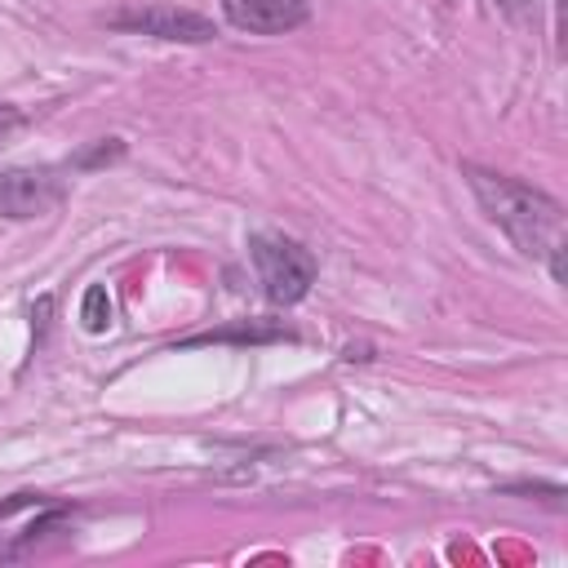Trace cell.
<instances>
[{
	"instance_id": "obj_13",
	"label": "cell",
	"mask_w": 568,
	"mask_h": 568,
	"mask_svg": "<svg viewBox=\"0 0 568 568\" xmlns=\"http://www.w3.org/2000/svg\"><path fill=\"white\" fill-rule=\"evenodd\" d=\"M444 4H448V9H453V4H462V0H444Z\"/></svg>"
},
{
	"instance_id": "obj_9",
	"label": "cell",
	"mask_w": 568,
	"mask_h": 568,
	"mask_svg": "<svg viewBox=\"0 0 568 568\" xmlns=\"http://www.w3.org/2000/svg\"><path fill=\"white\" fill-rule=\"evenodd\" d=\"M124 160V138H98L93 146H84L80 155H71V173H84V169H102V164H115Z\"/></svg>"
},
{
	"instance_id": "obj_4",
	"label": "cell",
	"mask_w": 568,
	"mask_h": 568,
	"mask_svg": "<svg viewBox=\"0 0 568 568\" xmlns=\"http://www.w3.org/2000/svg\"><path fill=\"white\" fill-rule=\"evenodd\" d=\"M111 31H129V36H151V40H173V44H209L217 40L213 18L182 9V4H133V9H115L106 18Z\"/></svg>"
},
{
	"instance_id": "obj_1",
	"label": "cell",
	"mask_w": 568,
	"mask_h": 568,
	"mask_svg": "<svg viewBox=\"0 0 568 568\" xmlns=\"http://www.w3.org/2000/svg\"><path fill=\"white\" fill-rule=\"evenodd\" d=\"M484 217L532 262H546L550 266V280L564 284V204L510 173H497V169H484V164H462Z\"/></svg>"
},
{
	"instance_id": "obj_5",
	"label": "cell",
	"mask_w": 568,
	"mask_h": 568,
	"mask_svg": "<svg viewBox=\"0 0 568 568\" xmlns=\"http://www.w3.org/2000/svg\"><path fill=\"white\" fill-rule=\"evenodd\" d=\"M222 18L248 36H288L311 18V0H222Z\"/></svg>"
},
{
	"instance_id": "obj_2",
	"label": "cell",
	"mask_w": 568,
	"mask_h": 568,
	"mask_svg": "<svg viewBox=\"0 0 568 568\" xmlns=\"http://www.w3.org/2000/svg\"><path fill=\"white\" fill-rule=\"evenodd\" d=\"M248 257H253V271H257V284H262L266 302H275V306L302 302L311 293L315 275H320L315 253L293 235L253 231L248 235Z\"/></svg>"
},
{
	"instance_id": "obj_3",
	"label": "cell",
	"mask_w": 568,
	"mask_h": 568,
	"mask_svg": "<svg viewBox=\"0 0 568 568\" xmlns=\"http://www.w3.org/2000/svg\"><path fill=\"white\" fill-rule=\"evenodd\" d=\"M67 164H13L0 169V217L31 222L62 204L67 195Z\"/></svg>"
},
{
	"instance_id": "obj_10",
	"label": "cell",
	"mask_w": 568,
	"mask_h": 568,
	"mask_svg": "<svg viewBox=\"0 0 568 568\" xmlns=\"http://www.w3.org/2000/svg\"><path fill=\"white\" fill-rule=\"evenodd\" d=\"M27 129V111H18L13 102H0V146L13 138V133H22Z\"/></svg>"
},
{
	"instance_id": "obj_7",
	"label": "cell",
	"mask_w": 568,
	"mask_h": 568,
	"mask_svg": "<svg viewBox=\"0 0 568 568\" xmlns=\"http://www.w3.org/2000/svg\"><path fill=\"white\" fill-rule=\"evenodd\" d=\"M67 515H71V506H58V501H49V506H40V515L9 541V546H0V559H22V555H31L40 541H49V532H62V524H67Z\"/></svg>"
},
{
	"instance_id": "obj_11",
	"label": "cell",
	"mask_w": 568,
	"mask_h": 568,
	"mask_svg": "<svg viewBox=\"0 0 568 568\" xmlns=\"http://www.w3.org/2000/svg\"><path fill=\"white\" fill-rule=\"evenodd\" d=\"M44 501H49L44 493H13V497H4V501H0V519H9V515H13V510H22V506H44Z\"/></svg>"
},
{
	"instance_id": "obj_12",
	"label": "cell",
	"mask_w": 568,
	"mask_h": 568,
	"mask_svg": "<svg viewBox=\"0 0 568 568\" xmlns=\"http://www.w3.org/2000/svg\"><path fill=\"white\" fill-rule=\"evenodd\" d=\"M501 4V13H510V18H524L528 9H532V0H497Z\"/></svg>"
},
{
	"instance_id": "obj_6",
	"label": "cell",
	"mask_w": 568,
	"mask_h": 568,
	"mask_svg": "<svg viewBox=\"0 0 568 568\" xmlns=\"http://www.w3.org/2000/svg\"><path fill=\"white\" fill-rule=\"evenodd\" d=\"M297 333L288 324H257V320H240L235 328H213V333H195L186 337L182 346H209V342H248V346H262V342H293Z\"/></svg>"
},
{
	"instance_id": "obj_8",
	"label": "cell",
	"mask_w": 568,
	"mask_h": 568,
	"mask_svg": "<svg viewBox=\"0 0 568 568\" xmlns=\"http://www.w3.org/2000/svg\"><path fill=\"white\" fill-rule=\"evenodd\" d=\"M80 324L84 333H106L111 328V293L106 284H89L80 297Z\"/></svg>"
}]
</instances>
